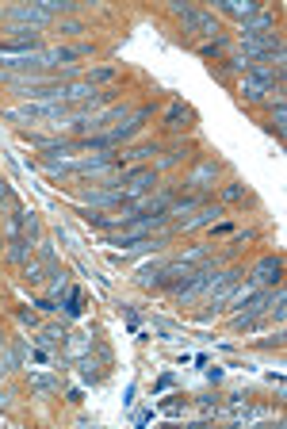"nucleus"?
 Segmentation results:
<instances>
[{"mask_svg":"<svg viewBox=\"0 0 287 429\" xmlns=\"http://www.w3.org/2000/svg\"><path fill=\"white\" fill-rule=\"evenodd\" d=\"M280 73L276 69H268V66H253L249 73L241 77V100H249V104H257V100H265L268 92H276V85H280Z\"/></svg>","mask_w":287,"mask_h":429,"instance_id":"obj_1","label":"nucleus"},{"mask_svg":"<svg viewBox=\"0 0 287 429\" xmlns=\"http://www.w3.org/2000/svg\"><path fill=\"white\" fill-rule=\"evenodd\" d=\"M280 272H284V261L280 257H265V261L253 269L249 276V288H268V284H280Z\"/></svg>","mask_w":287,"mask_h":429,"instance_id":"obj_2","label":"nucleus"},{"mask_svg":"<svg viewBox=\"0 0 287 429\" xmlns=\"http://www.w3.org/2000/svg\"><path fill=\"white\" fill-rule=\"evenodd\" d=\"M150 184H153V169H138V173H122L119 176V192L127 199H134L138 192H146Z\"/></svg>","mask_w":287,"mask_h":429,"instance_id":"obj_3","label":"nucleus"},{"mask_svg":"<svg viewBox=\"0 0 287 429\" xmlns=\"http://www.w3.org/2000/svg\"><path fill=\"white\" fill-rule=\"evenodd\" d=\"M46 269H54V249H50V246H43L35 261L23 265V280H27V284H43V272H46Z\"/></svg>","mask_w":287,"mask_h":429,"instance_id":"obj_4","label":"nucleus"},{"mask_svg":"<svg viewBox=\"0 0 287 429\" xmlns=\"http://www.w3.org/2000/svg\"><path fill=\"white\" fill-rule=\"evenodd\" d=\"M176 12L184 15V23H188L192 31H200V35H215V31H218V23L211 20V15L195 12V8H180V4H176Z\"/></svg>","mask_w":287,"mask_h":429,"instance_id":"obj_5","label":"nucleus"},{"mask_svg":"<svg viewBox=\"0 0 287 429\" xmlns=\"http://www.w3.org/2000/svg\"><path fill=\"white\" fill-rule=\"evenodd\" d=\"M31 253H35V241H31V238H12V241H8V249H4V257L12 265H27Z\"/></svg>","mask_w":287,"mask_h":429,"instance_id":"obj_6","label":"nucleus"},{"mask_svg":"<svg viewBox=\"0 0 287 429\" xmlns=\"http://www.w3.org/2000/svg\"><path fill=\"white\" fill-rule=\"evenodd\" d=\"M8 20H27V23H35V27H43V23L50 20V12H46V8H35V4H20V8H8Z\"/></svg>","mask_w":287,"mask_h":429,"instance_id":"obj_7","label":"nucleus"},{"mask_svg":"<svg viewBox=\"0 0 287 429\" xmlns=\"http://www.w3.org/2000/svg\"><path fill=\"white\" fill-rule=\"evenodd\" d=\"M192 108H184V104H172L169 115H165V131H188L192 127Z\"/></svg>","mask_w":287,"mask_h":429,"instance_id":"obj_8","label":"nucleus"},{"mask_svg":"<svg viewBox=\"0 0 287 429\" xmlns=\"http://www.w3.org/2000/svg\"><path fill=\"white\" fill-rule=\"evenodd\" d=\"M272 27H276V15L272 12H260L257 20L241 23V31H237V35H272Z\"/></svg>","mask_w":287,"mask_h":429,"instance_id":"obj_9","label":"nucleus"},{"mask_svg":"<svg viewBox=\"0 0 287 429\" xmlns=\"http://www.w3.org/2000/svg\"><path fill=\"white\" fill-rule=\"evenodd\" d=\"M223 215V207H200V211H195L192 218H184V230H195V226H203V223H211V218H218Z\"/></svg>","mask_w":287,"mask_h":429,"instance_id":"obj_10","label":"nucleus"},{"mask_svg":"<svg viewBox=\"0 0 287 429\" xmlns=\"http://www.w3.org/2000/svg\"><path fill=\"white\" fill-rule=\"evenodd\" d=\"M218 12L237 15V20H249V15H257V4H253V0H245V4H218Z\"/></svg>","mask_w":287,"mask_h":429,"instance_id":"obj_11","label":"nucleus"},{"mask_svg":"<svg viewBox=\"0 0 287 429\" xmlns=\"http://www.w3.org/2000/svg\"><path fill=\"white\" fill-rule=\"evenodd\" d=\"M215 173H218V165H215V161H203V165L195 169L192 176H188V184H192V188H200V184L207 181V176H215Z\"/></svg>","mask_w":287,"mask_h":429,"instance_id":"obj_12","label":"nucleus"},{"mask_svg":"<svg viewBox=\"0 0 287 429\" xmlns=\"http://www.w3.org/2000/svg\"><path fill=\"white\" fill-rule=\"evenodd\" d=\"M153 153H161L158 146H134V150L119 153V161H142V157H153Z\"/></svg>","mask_w":287,"mask_h":429,"instance_id":"obj_13","label":"nucleus"},{"mask_svg":"<svg viewBox=\"0 0 287 429\" xmlns=\"http://www.w3.org/2000/svg\"><path fill=\"white\" fill-rule=\"evenodd\" d=\"M284 119H287V108H284V96H276V111H272V131L284 139Z\"/></svg>","mask_w":287,"mask_h":429,"instance_id":"obj_14","label":"nucleus"},{"mask_svg":"<svg viewBox=\"0 0 287 429\" xmlns=\"http://www.w3.org/2000/svg\"><path fill=\"white\" fill-rule=\"evenodd\" d=\"M223 46H226L223 38H215V43H203L200 54H203V58H215V54H223Z\"/></svg>","mask_w":287,"mask_h":429,"instance_id":"obj_15","label":"nucleus"},{"mask_svg":"<svg viewBox=\"0 0 287 429\" xmlns=\"http://www.w3.org/2000/svg\"><path fill=\"white\" fill-rule=\"evenodd\" d=\"M80 307H85V291H73V295H69V307H65V311H69V314H80Z\"/></svg>","mask_w":287,"mask_h":429,"instance_id":"obj_16","label":"nucleus"},{"mask_svg":"<svg viewBox=\"0 0 287 429\" xmlns=\"http://www.w3.org/2000/svg\"><path fill=\"white\" fill-rule=\"evenodd\" d=\"M115 69H88V85H96V80H111Z\"/></svg>","mask_w":287,"mask_h":429,"instance_id":"obj_17","label":"nucleus"},{"mask_svg":"<svg viewBox=\"0 0 287 429\" xmlns=\"http://www.w3.org/2000/svg\"><path fill=\"white\" fill-rule=\"evenodd\" d=\"M241 196H245V188H241V184H237V181H234V184H226L223 199H241Z\"/></svg>","mask_w":287,"mask_h":429,"instance_id":"obj_18","label":"nucleus"}]
</instances>
